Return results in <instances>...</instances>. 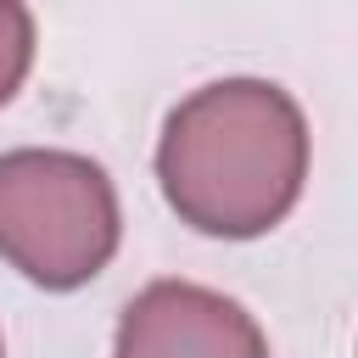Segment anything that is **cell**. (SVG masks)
Wrapping results in <instances>:
<instances>
[{
  "label": "cell",
  "instance_id": "obj_3",
  "mask_svg": "<svg viewBox=\"0 0 358 358\" xmlns=\"http://www.w3.org/2000/svg\"><path fill=\"white\" fill-rule=\"evenodd\" d=\"M112 358H268V341L235 296L157 280L123 308Z\"/></svg>",
  "mask_w": 358,
  "mask_h": 358
},
{
  "label": "cell",
  "instance_id": "obj_1",
  "mask_svg": "<svg viewBox=\"0 0 358 358\" xmlns=\"http://www.w3.org/2000/svg\"><path fill=\"white\" fill-rule=\"evenodd\" d=\"M308 123L268 78H218L162 123L157 185L168 207L218 241L268 235L302 196Z\"/></svg>",
  "mask_w": 358,
  "mask_h": 358
},
{
  "label": "cell",
  "instance_id": "obj_5",
  "mask_svg": "<svg viewBox=\"0 0 358 358\" xmlns=\"http://www.w3.org/2000/svg\"><path fill=\"white\" fill-rule=\"evenodd\" d=\"M0 358H6V347H0Z\"/></svg>",
  "mask_w": 358,
  "mask_h": 358
},
{
  "label": "cell",
  "instance_id": "obj_2",
  "mask_svg": "<svg viewBox=\"0 0 358 358\" xmlns=\"http://www.w3.org/2000/svg\"><path fill=\"white\" fill-rule=\"evenodd\" d=\"M123 235L117 190L101 162L78 151H6L0 157V257L45 291L95 280Z\"/></svg>",
  "mask_w": 358,
  "mask_h": 358
},
{
  "label": "cell",
  "instance_id": "obj_4",
  "mask_svg": "<svg viewBox=\"0 0 358 358\" xmlns=\"http://www.w3.org/2000/svg\"><path fill=\"white\" fill-rule=\"evenodd\" d=\"M34 67V11L22 0H0V106L22 90Z\"/></svg>",
  "mask_w": 358,
  "mask_h": 358
}]
</instances>
